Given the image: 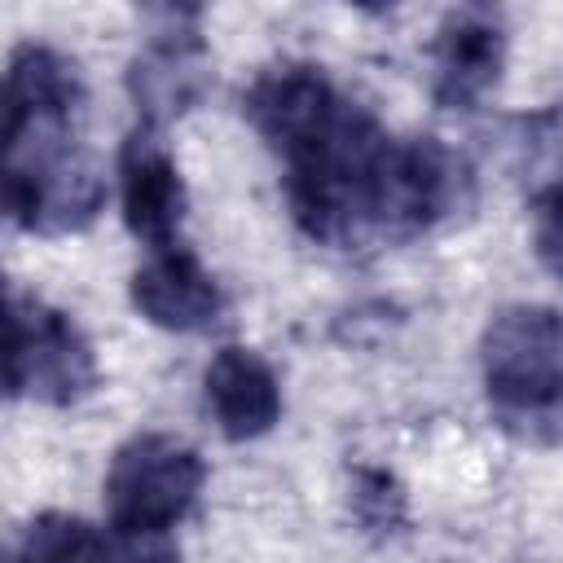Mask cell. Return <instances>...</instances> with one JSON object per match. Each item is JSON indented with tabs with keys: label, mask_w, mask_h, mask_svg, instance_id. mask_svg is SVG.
Masks as SVG:
<instances>
[{
	"label": "cell",
	"mask_w": 563,
	"mask_h": 563,
	"mask_svg": "<svg viewBox=\"0 0 563 563\" xmlns=\"http://www.w3.org/2000/svg\"><path fill=\"white\" fill-rule=\"evenodd\" d=\"M391 132L378 128L361 106L343 114L286 163V202L295 224L321 246H361L369 242V189L374 167Z\"/></svg>",
	"instance_id": "6da1fadb"
},
{
	"label": "cell",
	"mask_w": 563,
	"mask_h": 563,
	"mask_svg": "<svg viewBox=\"0 0 563 563\" xmlns=\"http://www.w3.org/2000/svg\"><path fill=\"white\" fill-rule=\"evenodd\" d=\"M471 207V167L435 136H387L374 189L369 238L409 242Z\"/></svg>",
	"instance_id": "7a4b0ae2"
},
{
	"label": "cell",
	"mask_w": 563,
	"mask_h": 563,
	"mask_svg": "<svg viewBox=\"0 0 563 563\" xmlns=\"http://www.w3.org/2000/svg\"><path fill=\"white\" fill-rule=\"evenodd\" d=\"M488 400L506 418H550L563 409V317L545 303L493 312L479 339Z\"/></svg>",
	"instance_id": "3957f363"
},
{
	"label": "cell",
	"mask_w": 563,
	"mask_h": 563,
	"mask_svg": "<svg viewBox=\"0 0 563 563\" xmlns=\"http://www.w3.org/2000/svg\"><path fill=\"white\" fill-rule=\"evenodd\" d=\"M4 387L40 405H75L97 387V356L84 330L40 295L9 286Z\"/></svg>",
	"instance_id": "277c9868"
},
{
	"label": "cell",
	"mask_w": 563,
	"mask_h": 563,
	"mask_svg": "<svg viewBox=\"0 0 563 563\" xmlns=\"http://www.w3.org/2000/svg\"><path fill=\"white\" fill-rule=\"evenodd\" d=\"M207 462L198 449L167 431H141L123 440L106 471V519L114 528L172 532L198 501Z\"/></svg>",
	"instance_id": "5b68a950"
},
{
	"label": "cell",
	"mask_w": 563,
	"mask_h": 563,
	"mask_svg": "<svg viewBox=\"0 0 563 563\" xmlns=\"http://www.w3.org/2000/svg\"><path fill=\"white\" fill-rule=\"evenodd\" d=\"M79 119H84L79 66L48 44L13 48L4 70V158L75 145Z\"/></svg>",
	"instance_id": "8992f818"
},
{
	"label": "cell",
	"mask_w": 563,
	"mask_h": 563,
	"mask_svg": "<svg viewBox=\"0 0 563 563\" xmlns=\"http://www.w3.org/2000/svg\"><path fill=\"white\" fill-rule=\"evenodd\" d=\"M4 216L26 233H75L106 207V176L79 150L4 158Z\"/></svg>",
	"instance_id": "52a82bcc"
},
{
	"label": "cell",
	"mask_w": 563,
	"mask_h": 563,
	"mask_svg": "<svg viewBox=\"0 0 563 563\" xmlns=\"http://www.w3.org/2000/svg\"><path fill=\"white\" fill-rule=\"evenodd\" d=\"M343 106L347 101L339 97V88L321 75V66H308V62H282L260 70L242 97L246 123L282 158L312 145L343 114Z\"/></svg>",
	"instance_id": "ba28073f"
},
{
	"label": "cell",
	"mask_w": 563,
	"mask_h": 563,
	"mask_svg": "<svg viewBox=\"0 0 563 563\" xmlns=\"http://www.w3.org/2000/svg\"><path fill=\"white\" fill-rule=\"evenodd\" d=\"M119 202H123V224L136 242L150 251L180 246V224H185V180L167 145L158 141V128L136 123L119 150Z\"/></svg>",
	"instance_id": "9c48e42d"
},
{
	"label": "cell",
	"mask_w": 563,
	"mask_h": 563,
	"mask_svg": "<svg viewBox=\"0 0 563 563\" xmlns=\"http://www.w3.org/2000/svg\"><path fill=\"white\" fill-rule=\"evenodd\" d=\"M128 295H132V308L150 325L172 330V334H202L224 312L220 282L211 277V268L189 246L150 251V260L136 264Z\"/></svg>",
	"instance_id": "30bf717a"
},
{
	"label": "cell",
	"mask_w": 563,
	"mask_h": 563,
	"mask_svg": "<svg viewBox=\"0 0 563 563\" xmlns=\"http://www.w3.org/2000/svg\"><path fill=\"white\" fill-rule=\"evenodd\" d=\"M506 66V31L488 9H457L440 22L431 44V92L449 110L479 106Z\"/></svg>",
	"instance_id": "8fae6325"
},
{
	"label": "cell",
	"mask_w": 563,
	"mask_h": 563,
	"mask_svg": "<svg viewBox=\"0 0 563 563\" xmlns=\"http://www.w3.org/2000/svg\"><path fill=\"white\" fill-rule=\"evenodd\" d=\"M202 400L224 440H260L282 418V383L273 365L251 347H220L202 369Z\"/></svg>",
	"instance_id": "7c38bea8"
},
{
	"label": "cell",
	"mask_w": 563,
	"mask_h": 563,
	"mask_svg": "<svg viewBox=\"0 0 563 563\" xmlns=\"http://www.w3.org/2000/svg\"><path fill=\"white\" fill-rule=\"evenodd\" d=\"M132 97L141 110V123L158 128L163 119L189 110L207 88V62L198 35H154V44L132 62Z\"/></svg>",
	"instance_id": "4fadbf2b"
},
{
	"label": "cell",
	"mask_w": 563,
	"mask_h": 563,
	"mask_svg": "<svg viewBox=\"0 0 563 563\" xmlns=\"http://www.w3.org/2000/svg\"><path fill=\"white\" fill-rule=\"evenodd\" d=\"M97 528H88L75 515H40L22 528V537L9 550V563H92Z\"/></svg>",
	"instance_id": "5bb4252c"
},
{
	"label": "cell",
	"mask_w": 563,
	"mask_h": 563,
	"mask_svg": "<svg viewBox=\"0 0 563 563\" xmlns=\"http://www.w3.org/2000/svg\"><path fill=\"white\" fill-rule=\"evenodd\" d=\"M92 563H180V545L158 528H101Z\"/></svg>",
	"instance_id": "9a60e30c"
},
{
	"label": "cell",
	"mask_w": 563,
	"mask_h": 563,
	"mask_svg": "<svg viewBox=\"0 0 563 563\" xmlns=\"http://www.w3.org/2000/svg\"><path fill=\"white\" fill-rule=\"evenodd\" d=\"M352 510L365 528H378V532H391L400 519H405V493L400 484L387 475V471H356V484H352Z\"/></svg>",
	"instance_id": "2e32d148"
},
{
	"label": "cell",
	"mask_w": 563,
	"mask_h": 563,
	"mask_svg": "<svg viewBox=\"0 0 563 563\" xmlns=\"http://www.w3.org/2000/svg\"><path fill=\"white\" fill-rule=\"evenodd\" d=\"M532 246H537V260L563 282V180L537 198V211H532Z\"/></svg>",
	"instance_id": "e0dca14e"
}]
</instances>
